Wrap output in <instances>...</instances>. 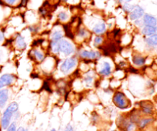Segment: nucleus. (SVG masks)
I'll return each instance as SVG.
<instances>
[{
	"instance_id": "1",
	"label": "nucleus",
	"mask_w": 157,
	"mask_h": 131,
	"mask_svg": "<svg viewBox=\"0 0 157 131\" xmlns=\"http://www.w3.org/2000/svg\"><path fill=\"white\" fill-rule=\"evenodd\" d=\"M18 111V104L17 102H12L6 108L5 111L3 112L1 119V126L3 129H6L9 124L11 123V120L12 117L17 111Z\"/></svg>"
},
{
	"instance_id": "2",
	"label": "nucleus",
	"mask_w": 157,
	"mask_h": 131,
	"mask_svg": "<svg viewBox=\"0 0 157 131\" xmlns=\"http://www.w3.org/2000/svg\"><path fill=\"white\" fill-rule=\"evenodd\" d=\"M113 102L118 108L121 110L127 109L130 107V101L123 91H117L114 93L113 97Z\"/></svg>"
},
{
	"instance_id": "3",
	"label": "nucleus",
	"mask_w": 157,
	"mask_h": 131,
	"mask_svg": "<svg viewBox=\"0 0 157 131\" xmlns=\"http://www.w3.org/2000/svg\"><path fill=\"white\" fill-rule=\"evenodd\" d=\"M77 64H78V59L75 56L68 57L63 61L60 67V70L64 74H67L72 69L76 66Z\"/></svg>"
},
{
	"instance_id": "4",
	"label": "nucleus",
	"mask_w": 157,
	"mask_h": 131,
	"mask_svg": "<svg viewBox=\"0 0 157 131\" xmlns=\"http://www.w3.org/2000/svg\"><path fill=\"white\" fill-rule=\"evenodd\" d=\"M58 47H59V53H63L65 56H70L75 52L74 46L66 40L62 39L58 41Z\"/></svg>"
},
{
	"instance_id": "5",
	"label": "nucleus",
	"mask_w": 157,
	"mask_h": 131,
	"mask_svg": "<svg viewBox=\"0 0 157 131\" xmlns=\"http://www.w3.org/2000/svg\"><path fill=\"white\" fill-rule=\"evenodd\" d=\"M79 56L83 59H89V60H95L101 58V53L94 50H84L79 53Z\"/></svg>"
},
{
	"instance_id": "6",
	"label": "nucleus",
	"mask_w": 157,
	"mask_h": 131,
	"mask_svg": "<svg viewBox=\"0 0 157 131\" xmlns=\"http://www.w3.org/2000/svg\"><path fill=\"white\" fill-rule=\"evenodd\" d=\"M14 80H15V76L12 74H9V73L3 74L0 77V89H2L4 87L10 85L14 82Z\"/></svg>"
},
{
	"instance_id": "7",
	"label": "nucleus",
	"mask_w": 157,
	"mask_h": 131,
	"mask_svg": "<svg viewBox=\"0 0 157 131\" xmlns=\"http://www.w3.org/2000/svg\"><path fill=\"white\" fill-rule=\"evenodd\" d=\"M144 15V9L140 5H135L134 9L130 13V18L133 21L140 19Z\"/></svg>"
},
{
	"instance_id": "8",
	"label": "nucleus",
	"mask_w": 157,
	"mask_h": 131,
	"mask_svg": "<svg viewBox=\"0 0 157 131\" xmlns=\"http://www.w3.org/2000/svg\"><path fill=\"white\" fill-rule=\"evenodd\" d=\"M143 18V23L145 26L156 27L157 24V18L150 14H144Z\"/></svg>"
},
{
	"instance_id": "9",
	"label": "nucleus",
	"mask_w": 157,
	"mask_h": 131,
	"mask_svg": "<svg viewBox=\"0 0 157 131\" xmlns=\"http://www.w3.org/2000/svg\"><path fill=\"white\" fill-rule=\"evenodd\" d=\"M140 107L142 112L147 115H151L153 113V106L150 101H142L140 102Z\"/></svg>"
},
{
	"instance_id": "10",
	"label": "nucleus",
	"mask_w": 157,
	"mask_h": 131,
	"mask_svg": "<svg viewBox=\"0 0 157 131\" xmlns=\"http://www.w3.org/2000/svg\"><path fill=\"white\" fill-rule=\"evenodd\" d=\"M112 73V68L110 64L107 61L103 62V67L99 71V74L101 76H109Z\"/></svg>"
},
{
	"instance_id": "11",
	"label": "nucleus",
	"mask_w": 157,
	"mask_h": 131,
	"mask_svg": "<svg viewBox=\"0 0 157 131\" xmlns=\"http://www.w3.org/2000/svg\"><path fill=\"white\" fill-rule=\"evenodd\" d=\"M9 100V90L0 89V108H3L6 106Z\"/></svg>"
},
{
	"instance_id": "12",
	"label": "nucleus",
	"mask_w": 157,
	"mask_h": 131,
	"mask_svg": "<svg viewBox=\"0 0 157 131\" xmlns=\"http://www.w3.org/2000/svg\"><path fill=\"white\" fill-rule=\"evenodd\" d=\"M93 31L96 34H102L106 31V24L104 22H99L93 27Z\"/></svg>"
},
{
	"instance_id": "13",
	"label": "nucleus",
	"mask_w": 157,
	"mask_h": 131,
	"mask_svg": "<svg viewBox=\"0 0 157 131\" xmlns=\"http://www.w3.org/2000/svg\"><path fill=\"white\" fill-rule=\"evenodd\" d=\"M15 44H16V47L19 50H24L27 47V44L25 41L24 37L22 36H21L20 34L17 35L16 39H15Z\"/></svg>"
},
{
	"instance_id": "14",
	"label": "nucleus",
	"mask_w": 157,
	"mask_h": 131,
	"mask_svg": "<svg viewBox=\"0 0 157 131\" xmlns=\"http://www.w3.org/2000/svg\"><path fill=\"white\" fill-rule=\"evenodd\" d=\"M133 62L134 65L138 66H144L146 62V59L144 56H140V55H134L133 56Z\"/></svg>"
},
{
	"instance_id": "15",
	"label": "nucleus",
	"mask_w": 157,
	"mask_h": 131,
	"mask_svg": "<svg viewBox=\"0 0 157 131\" xmlns=\"http://www.w3.org/2000/svg\"><path fill=\"white\" fill-rule=\"evenodd\" d=\"M143 34L145 36H152L156 34V27L153 26H144L142 30Z\"/></svg>"
},
{
	"instance_id": "16",
	"label": "nucleus",
	"mask_w": 157,
	"mask_h": 131,
	"mask_svg": "<svg viewBox=\"0 0 157 131\" xmlns=\"http://www.w3.org/2000/svg\"><path fill=\"white\" fill-rule=\"evenodd\" d=\"M32 55H33L34 58L38 62H43L44 60V59H45V56H44V53L41 51H40V50H36V49H34L32 50Z\"/></svg>"
},
{
	"instance_id": "17",
	"label": "nucleus",
	"mask_w": 157,
	"mask_h": 131,
	"mask_svg": "<svg viewBox=\"0 0 157 131\" xmlns=\"http://www.w3.org/2000/svg\"><path fill=\"white\" fill-rule=\"evenodd\" d=\"M153 118H151V117H149V118H144L140 120V121L138 122V126H139L140 129H144L148 124L151 123L153 121Z\"/></svg>"
},
{
	"instance_id": "18",
	"label": "nucleus",
	"mask_w": 157,
	"mask_h": 131,
	"mask_svg": "<svg viewBox=\"0 0 157 131\" xmlns=\"http://www.w3.org/2000/svg\"><path fill=\"white\" fill-rule=\"evenodd\" d=\"M146 42L150 47H155V46H157V34H155L152 35V36L148 37L147 38H146Z\"/></svg>"
},
{
	"instance_id": "19",
	"label": "nucleus",
	"mask_w": 157,
	"mask_h": 131,
	"mask_svg": "<svg viewBox=\"0 0 157 131\" xmlns=\"http://www.w3.org/2000/svg\"><path fill=\"white\" fill-rule=\"evenodd\" d=\"M63 34L61 31L59 30H56L52 34V41H55V42H58L61 40H62Z\"/></svg>"
},
{
	"instance_id": "20",
	"label": "nucleus",
	"mask_w": 157,
	"mask_h": 131,
	"mask_svg": "<svg viewBox=\"0 0 157 131\" xmlns=\"http://www.w3.org/2000/svg\"><path fill=\"white\" fill-rule=\"evenodd\" d=\"M50 48L52 51L55 54H58L59 53V47H58V42L52 41L50 44Z\"/></svg>"
},
{
	"instance_id": "21",
	"label": "nucleus",
	"mask_w": 157,
	"mask_h": 131,
	"mask_svg": "<svg viewBox=\"0 0 157 131\" xmlns=\"http://www.w3.org/2000/svg\"><path fill=\"white\" fill-rule=\"evenodd\" d=\"M78 36L81 38H85L88 36V31L85 28H80L78 31Z\"/></svg>"
},
{
	"instance_id": "22",
	"label": "nucleus",
	"mask_w": 157,
	"mask_h": 131,
	"mask_svg": "<svg viewBox=\"0 0 157 131\" xmlns=\"http://www.w3.org/2000/svg\"><path fill=\"white\" fill-rule=\"evenodd\" d=\"M134 7L135 5H130L129 4V3H124V5H123V9H124L126 12L130 13V12L133 11V9H134Z\"/></svg>"
},
{
	"instance_id": "23",
	"label": "nucleus",
	"mask_w": 157,
	"mask_h": 131,
	"mask_svg": "<svg viewBox=\"0 0 157 131\" xmlns=\"http://www.w3.org/2000/svg\"><path fill=\"white\" fill-rule=\"evenodd\" d=\"M84 82H85L86 85H88V86H90V85H92V83H93V82H94L93 76H90V75L87 76H86V77H84Z\"/></svg>"
},
{
	"instance_id": "24",
	"label": "nucleus",
	"mask_w": 157,
	"mask_h": 131,
	"mask_svg": "<svg viewBox=\"0 0 157 131\" xmlns=\"http://www.w3.org/2000/svg\"><path fill=\"white\" fill-rule=\"evenodd\" d=\"M135 129H136V125L131 122H129L125 127L126 131H134Z\"/></svg>"
},
{
	"instance_id": "25",
	"label": "nucleus",
	"mask_w": 157,
	"mask_h": 131,
	"mask_svg": "<svg viewBox=\"0 0 157 131\" xmlns=\"http://www.w3.org/2000/svg\"><path fill=\"white\" fill-rule=\"evenodd\" d=\"M103 41H104V39H103L102 37L98 35V36L95 37L94 38V45L96 46V47L101 45V44L103 43Z\"/></svg>"
},
{
	"instance_id": "26",
	"label": "nucleus",
	"mask_w": 157,
	"mask_h": 131,
	"mask_svg": "<svg viewBox=\"0 0 157 131\" xmlns=\"http://www.w3.org/2000/svg\"><path fill=\"white\" fill-rule=\"evenodd\" d=\"M17 130V125L15 122H12L9 124L8 128L6 129V131H16Z\"/></svg>"
},
{
	"instance_id": "27",
	"label": "nucleus",
	"mask_w": 157,
	"mask_h": 131,
	"mask_svg": "<svg viewBox=\"0 0 157 131\" xmlns=\"http://www.w3.org/2000/svg\"><path fill=\"white\" fill-rule=\"evenodd\" d=\"M67 18H68V16H67V15L66 12H61L58 14V18H59L61 21H66V20L67 19Z\"/></svg>"
},
{
	"instance_id": "28",
	"label": "nucleus",
	"mask_w": 157,
	"mask_h": 131,
	"mask_svg": "<svg viewBox=\"0 0 157 131\" xmlns=\"http://www.w3.org/2000/svg\"><path fill=\"white\" fill-rule=\"evenodd\" d=\"M5 2H6L7 3L8 5H15V3H16L17 0H5Z\"/></svg>"
},
{
	"instance_id": "29",
	"label": "nucleus",
	"mask_w": 157,
	"mask_h": 131,
	"mask_svg": "<svg viewBox=\"0 0 157 131\" xmlns=\"http://www.w3.org/2000/svg\"><path fill=\"white\" fill-rule=\"evenodd\" d=\"M64 131H74L73 126L71 124H67V126H65V129H64Z\"/></svg>"
},
{
	"instance_id": "30",
	"label": "nucleus",
	"mask_w": 157,
	"mask_h": 131,
	"mask_svg": "<svg viewBox=\"0 0 157 131\" xmlns=\"http://www.w3.org/2000/svg\"><path fill=\"white\" fill-rule=\"evenodd\" d=\"M120 33H121V30H120V29H114V30H113V37H116Z\"/></svg>"
},
{
	"instance_id": "31",
	"label": "nucleus",
	"mask_w": 157,
	"mask_h": 131,
	"mask_svg": "<svg viewBox=\"0 0 157 131\" xmlns=\"http://www.w3.org/2000/svg\"><path fill=\"white\" fill-rule=\"evenodd\" d=\"M143 24H144V23H143V21H140V19L136 20V21H135V24H136V25L142 26Z\"/></svg>"
},
{
	"instance_id": "32",
	"label": "nucleus",
	"mask_w": 157,
	"mask_h": 131,
	"mask_svg": "<svg viewBox=\"0 0 157 131\" xmlns=\"http://www.w3.org/2000/svg\"><path fill=\"white\" fill-rule=\"evenodd\" d=\"M27 2H28V0H21L19 6H25L26 4H27Z\"/></svg>"
},
{
	"instance_id": "33",
	"label": "nucleus",
	"mask_w": 157,
	"mask_h": 131,
	"mask_svg": "<svg viewBox=\"0 0 157 131\" xmlns=\"http://www.w3.org/2000/svg\"><path fill=\"white\" fill-rule=\"evenodd\" d=\"M16 131H28V130L26 129H25L24 127H22V126H20V127H18V129H17Z\"/></svg>"
},
{
	"instance_id": "34",
	"label": "nucleus",
	"mask_w": 157,
	"mask_h": 131,
	"mask_svg": "<svg viewBox=\"0 0 157 131\" xmlns=\"http://www.w3.org/2000/svg\"><path fill=\"white\" fill-rule=\"evenodd\" d=\"M4 40V34L2 32L0 33V41H2Z\"/></svg>"
},
{
	"instance_id": "35",
	"label": "nucleus",
	"mask_w": 157,
	"mask_h": 131,
	"mask_svg": "<svg viewBox=\"0 0 157 131\" xmlns=\"http://www.w3.org/2000/svg\"><path fill=\"white\" fill-rule=\"evenodd\" d=\"M132 0H119V2H125V3H129L130 2H131Z\"/></svg>"
},
{
	"instance_id": "36",
	"label": "nucleus",
	"mask_w": 157,
	"mask_h": 131,
	"mask_svg": "<svg viewBox=\"0 0 157 131\" xmlns=\"http://www.w3.org/2000/svg\"><path fill=\"white\" fill-rule=\"evenodd\" d=\"M0 5H3V2L2 0H0Z\"/></svg>"
},
{
	"instance_id": "37",
	"label": "nucleus",
	"mask_w": 157,
	"mask_h": 131,
	"mask_svg": "<svg viewBox=\"0 0 157 131\" xmlns=\"http://www.w3.org/2000/svg\"><path fill=\"white\" fill-rule=\"evenodd\" d=\"M51 131H56V129H54V128H53V129H51Z\"/></svg>"
},
{
	"instance_id": "38",
	"label": "nucleus",
	"mask_w": 157,
	"mask_h": 131,
	"mask_svg": "<svg viewBox=\"0 0 157 131\" xmlns=\"http://www.w3.org/2000/svg\"><path fill=\"white\" fill-rule=\"evenodd\" d=\"M156 34H157V27H156Z\"/></svg>"
},
{
	"instance_id": "39",
	"label": "nucleus",
	"mask_w": 157,
	"mask_h": 131,
	"mask_svg": "<svg viewBox=\"0 0 157 131\" xmlns=\"http://www.w3.org/2000/svg\"><path fill=\"white\" fill-rule=\"evenodd\" d=\"M64 1H65V2H67V0H64Z\"/></svg>"
}]
</instances>
